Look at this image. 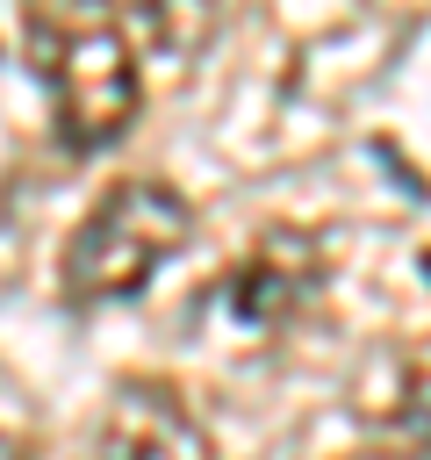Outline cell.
Here are the masks:
<instances>
[{
    "instance_id": "277c9868",
    "label": "cell",
    "mask_w": 431,
    "mask_h": 460,
    "mask_svg": "<svg viewBox=\"0 0 431 460\" xmlns=\"http://www.w3.org/2000/svg\"><path fill=\"white\" fill-rule=\"evenodd\" d=\"M86 460H223V453L165 374H122L101 402Z\"/></svg>"
},
{
    "instance_id": "5b68a950",
    "label": "cell",
    "mask_w": 431,
    "mask_h": 460,
    "mask_svg": "<svg viewBox=\"0 0 431 460\" xmlns=\"http://www.w3.org/2000/svg\"><path fill=\"white\" fill-rule=\"evenodd\" d=\"M366 417H374V438L395 460H431V338L395 352V367L381 381V402Z\"/></svg>"
},
{
    "instance_id": "3957f363",
    "label": "cell",
    "mask_w": 431,
    "mask_h": 460,
    "mask_svg": "<svg viewBox=\"0 0 431 460\" xmlns=\"http://www.w3.org/2000/svg\"><path fill=\"white\" fill-rule=\"evenodd\" d=\"M316 295H323V252H316V237H302L295 223H280V230H266L230 273L208 280V295L194 302V316H216V323H230V331H244V338H273V331H287Z\"/></svg>"
},
{
    "instance_id": "6da1fadb",
    "label": "cell",
    "mask_w": 431,
    "mask_h": 460,
    "mask_svg": "<svg viewBox=\"0 0 431 460\" xmlns=\"http://www.w3.org/2000/svg\"><path fill=\"white\" fill-rule=\"evenodd\" d=\"M22 65L50 101V137L65 158L115 151L144 115L136 36L108 0H22Z\"/></svg>"
},
{
    "instance_id": "7a4b0ae2",
    "label": "cell",
    "mask_w": 431,
    "mask_h": 460,
    "mask_svg": "<svg viewBox=\"0 0 431 460\" xmlns=\"http://www.w3.org/2000/svg\"><path fill=\"white\" fill-rule=\"evenodd\" d=\"M201 216L194 201L158 180V172H136V180H115L65 237L57 252V288L72 309H108V302H136L187 244H194Z\"/></svg>"
},
{
    "instance_id": "8992f818",
    "label": "cell",
    "mask_w": 431,
    "mask_h": 460,
    "mask_svg": "<svg viewBox=\"0 0 431 460\" xmlns=\"http://www.w3.org/2000/svg\"><path fill=\"white\" fill-rule=\"evenodd\" d=\"M0 460H36V453H29V446H22L14 431H0Z\"/></svg>"
}]
</instances>
